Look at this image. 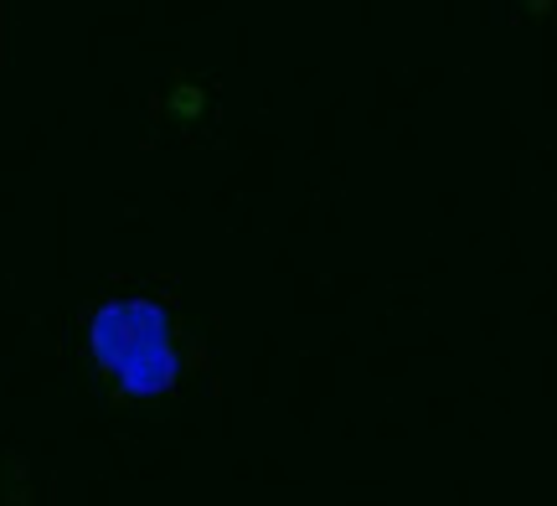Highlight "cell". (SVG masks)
Masks as SVG:
<instances>
[{"label":"cell","instance_id":"cell-1","mask_svg":"<svg viewBox=\"0 0 557 506\" xmlns=\"http://www.w3.org/2000/svg\"><path fill=\"white\" fill-rule=\"evenodd\" d=\"M94 357H99L129 393H160L176 378L171 325L156 305H109L94 321Z\"/></svg>","mask_w":557,"mask_h":506}]
</instances>
